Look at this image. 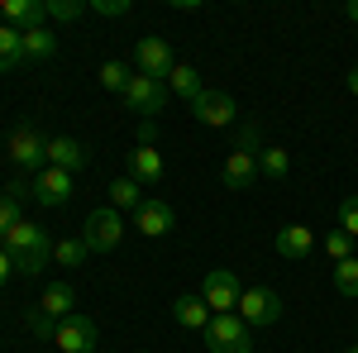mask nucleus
<instances>
[{"mask_svg":"<svg viewBox=\"0 0 358 353\" xmlns=\"http://www.w3.org/2000/svg\"><path fill=\"white\" fill-rule=\"evenodd\" d=\"M0 248L15 258V268L24 272V277H38V272L53 263V239H48L34 219H20V224L5 234V244H0Z\"/></svg>","mask_w":358,"mask_h":353,"instance_id":"obj_1","label":"nucleus"},{"mask_svg":"<svg viewBox=\"0 0 358 353\" xmlns=\"http://www.w3.org/2000/svg\"><path fill=\"white\" fill-rule=\"evenodd\" d=\"M258 124H244V134L234 138V153L224 158V187L229 191H248L253 182H258Z\"/></svg>","mask_w":358,"mask_h":353,"instance_id":"obj_2","label":"nucleus"},{"mask_svg":"<svg viewBox=\"0 0 358 353\" xmlns=\"http://www.w3.org/2000/svg\"><path fill=\"white\" fill-rule=\"evenodd\" d=\"M120 239H124V215L120 210H91L82 224V244L91 248V253H115L120 248Z\"/></svg>","mask_w":358,"mask_h":353,"instance_id":"obj_3","label":"nucleus"},{"mask_svg":"<svg viewBox=\"0 0 358 353\" xmlns=\"http://www.w3.org/2000/svg\"><path fill=\"white\" fill-rule=\"evenodd\" d=\"M248 329H268L282 320V296H277L273 287H244V296H239V310H234Z\"/></svg>","mask_w":358,"mask_h":353,"instance_id":"obj_4","label":"nucleus"},{"mask_svg":"<svg viewBox=\"0 0 358 353\" xmlns=\"http://www.w3.org/2000/svg\"><path fill=\"white\" fill-rule=\"evenodd\" d=\"M239 296H244V287H239V277H234L229 268H210L206 272L201 301L210 305V315H234V310H239Z\"/></svg>","mask_w":358,"mask_h":353,"instance_id":"obj_5","label":"nucleus"},{"mask_svg":"<svg viewBox=\"0 0 358 353\" xmlns=\"http://www.w3.org/2000/svg\"><path fill=\"white\" fill-rule=\"evenodd\" d=\"M206 349L210 353H253L248 325L239 315H210V325H206Z\"/></svg>","mask_w":358,"mask_h":353,"instance_id":"obj_6","label":"nucleus"},{"mask_svg":"<svg viewBox=\"0 0 358 353\" xmlns=\"http://www.w3.org/2000/svg\"><path fill=\"white\" fill-rule=\"evenodd\" d=\"M124 106L134 110V115H143V120H153V115L167 106V82L134 72V77H129V86H124Z\"/></svg>","mask_w":358,"mask_h":353,"instance_id":"obj_7","label":"nucleus"},{"mask_svg":"<svg viewBox=\"0 0 358 353\" xmlns=\"http://www.w3.org/2000/svg\"><path fill=\"white\" fill-rule=\"evenodd\" d=\"M96 339H101V329H96L91 315H67L53 329V344L62 353H96Z\"/></svg>","mask_w":358,"mask_h":353,"instance_id":"obj_8","label":"nucleus"},{"mask_svg":"<svg viewBox=\"0 0 358 353\" xmlns=\"http://www.w3.org/2000/svg\"><path fill=\"white\" fill-rule=\"evenodd\" d=\"M134 67L143 72V77L167 82V77H172V67H177V57H172V48H167V38L148 34V38H138V43H134Z\"/></svg>","mask_w":358,"mask_h":353,"instance_id":"obj_9","label":"nucleus"},{"mask_svg":"<svg viewBox=\"0 0 358 353\" xmlns=\"http://www.w3.org/2000/svg\"><path fill=\"white\" fill-rule=\"evenodd\" d=\"M10 163L24 167V172L43 167V163H48V138L38 134L34 124H20V129L10 134Z\"/></svg>","mask_w":358,"mask_h":353,"instance_id":"obj_10","label":"nucleus"},{"mask_svg":"<svg viewBox=\"0 0 358 353\" xmlns=\"http://www.w3.org/2000/svg\"><path fill=\"white\" fill-rule=\"evenodd\" d=\"M192 115L201 120V124H210V129H224V124L239 115V106H234L229 91H210V86H206V91L192 101Z\"/></svg>","mask_w":358,"mask_h":353,"instance_id":"obj_11","label":"nucleus"},{"mask_svg":"<svg viewBox=\"0 0 358 353\" xmlns=\"http://www.w3.org/2000/svg\"><path fill=\"white\" fill-rule=\"evenodd\" d=\"M172 224H177V210L167 206L163 196H148V201L134 210V229H138V234H148V239H163Z\"/></svg>","mask_w":358,"mask_h":353,"instance_id":"obj_12","label":"nucleus"},{"mask_svg":"<svg viewBox=\"0 0 358 353\" xmlns=\"http://www.w3.org/2000/svg\"><path fill=\"white\" fill-rule=\"evenodd\" d=\"M29 187H34V201H38V206H67V201H72V172L43 167Z\"/></svg>","mask_w":358,"mask_h":353,"instance_id":"obj_13","label":"nucleus"},{"mask_svg":"<svg viewBox=\"0 0 358 353\" xmlns=\"http://www.w3.org/2000/svg\"><path fill=\"white\" fill-rule=\"evenodd\" d=\"M0 15H5V24L29 34V29H43L48 24V0H5L0 5Z\"/></svg>","mask_w":358,"mask_h":353,"instance_id":"obj_14","label":"nucleus"},{"mask_svg":"<svg viewBox=\"0 0 358 353\" xmlns=\"http://www.w3.org/2000/svg\"><path fill=\"white\" fill-rule=\"evenodd\" d=\"M129 177H134L138 187H163L167 177V163L158 148H148V143H138L134 153H129Z\"/></svg>","mask_w":358,"mask_h":353,"instance_id":"obj_15","label":"nucleus"},{"mask_svg":"<svg viewBox=\"0 0 358 353\" xmlns=\"http://www.w3.org/2000/svg\"><path fill=\"white\" fill-rule=\"evenodd\" d=\"M273 248L282 253V258H292V263H301V258H310V248H315V234L306 229V224H282L277 229Z\"/></svg>","mask_w":358,"mask_h":353,"instance_id":"obj_16","label":"nucleus"},{"mask_svg":"<svg viewBox=\"0 0 358 353\" xmlns=\"http://www.w3.org/2000/svg\"><path fill=\"white\" fill-rule=\"evenodd\" d=\"M48 167H62V172H82L86 167V148L77 143V138H67V134H57V138H48Z\"/></svg>","mask_w":358,"mask_h":353,"instance_id":"obj_17","label":"nucleus"},{"mask_svg":"<svg viewBox=\"0 0 358 353\" xmlns=\"http://www.w3.org/2000/svg\"><path fill=\"white\" fill-rule=\"evenodd\" d=\"M172 315H177V325H182V329H201V334H206V325H210V305L201 301V291L177 296V301H172Z\"/></svg>","mask_w":358,"mask_h":353,"instance_id":"obj_18","label":"nucleus"},{"mask_svg":"<svg viewBox=\"0 0 358 353\" xmlns=\"http://www.w3.org/2000/svg\"><path fill=\"white\" fill-rule=\"evenodd\" d=\"M72 305H77V291H72L67 282H53V287L43 291V301H38V315H48V320L57 325V320H67V315H77Z\"/></svg>","mask_w":358,"mask_h":353,"instance_id":"obj_19","label":"nucleus"},{"mask_svg":"<svg viewBox=\"0 0 358 353\" xmlns=\"http://www.w3.org/2000/svg\"><path fill=\"white\" fill-rule=\"evenodd\" d=\"M106 196H110V210H138V206L148 201V196H143V187H138L134 177H115Z\"/></svg>","mask_w":358,"mask_h":353,"instance_id":"obj_20","label":"nucleus"},{"mask_svg":"<svg viewBox=\"0 0 358 353\" xmlns=\"http://www.w3.org/2000/svg\"><path fill=\"white\" fill-rule=\"evenodd\" d=\"M167 91H177V96H182V101L192 106V101L201 96V91H206V86H201V72H196V67L177 62V67H172V77H167Z\"/></svg>","mask_w":358,"mask_h":353,"instance_id":"obj_21","label":"nucleus"},{"mask_svg":"<svg viewBox=\"0 0 358 353\" xmlns=\"http://www.w3.org/2000/svg\"><path fill=\"white\" fill-rule=\"evenodd\" d=\"M24 62V38H20V29L0 24V72H15Z\"/></svg>","mask_w":358,"mask_h":353,"instance_id":"obj_22","label":"nucleus"},{"mask_svg":"<svg viewBox=\"0 0 358 353\" xmlns=\"http://www.w3.org/2000/svg\"><path fill=\"white\" fill-rule=\"evenodd\" d=\"M287 172H292V153H287V148H263V153H258V177L282 182Z\"/></svg>","mask_w":358,"mask_h":353,"instance_id":"obj_23","label":"nucleus"},{"mask_svg":"<svg viewBox=\"0 0 358 353\" xmlns=\"http://www.w3.org/2000/svg\"><path fill=\"white\" fill-rule=\"evenodd\" d=\"M20 38H24V57H34V62H43V57L57 53V38H53V29H48V24L29 29V34H20Z\"/></svg>","mask_w":358,"mask_h":353,"instance_id":"obj_24","label":"nucleus"},{"mask_svg":"<svg viewBox=\"0 0 358 353\" xmlns=\"http://www.w3.org/2000/svg\"><path fill=\"white\" fill-rule=\"evenodd\" d=\"M101 86L124 96V86H129V62H124V57H110V62H101Z\"/></svg>","mask_w":358,"mask_h":353,"instance_id":"obj_25","label":"nucleus"},{"mask_svg":"<svg viewBox=\"0 0 358 353\" xmlns=\"http://www.w3.org/2000/svg\"><path fill=\"white\" fill-rule=\"evenodd\" d=\"M334 287H339V296L358 301V258H344V263H334Z\"/></svg>","mask_w":358,"mask_h":353,"instance_id":"obj_26","label":"nucleus"},{"mask_svg":"<svg viewBox=\"0 0 358 353\" xmlns=\"http://www.w3.org/2000/svg\"><path fill=\"white\" fill-rule=\"evenodd\" d=\"M86 253H91V248H86L82 239H57V244H53V258L62 263V268H82Z\"/></svg>","mask_w":358,"mask_h":353,"instance_id":"obj_27","label":"nucleus"},{"mask_svg":"<svg viewBox=\"0 0 358 353\" xmlns=\"http://www.w3.org/2000/svg\"><path fill=\"white\" fill-rule=\"evenodd\" d=\"M20 206H24V201H20V196H15L10 187L0 191V239H5V234L20 224Z\"/></svg>","mask_w":358,"mask_h":353,"instance_id":"obj_28","label":"nucleus"},{"mask_svg":"<svg viewBox=\"0 0 358 353\" xmlns=\"http://www.w3.org/2000/svg\"><path fill=\"white\" fill-rule=\"evenodd\" d=\"M86 10V0H48V20H82Z\"/></svg>","mask_w":358,"mask_h":353,"instance_id":"obj_29","label":"nucleus"},{"mask_svg":"<svg viewBox=\"0 0 358 353\" xmlns=\"http://www.w3.org/2000/svg\"><path fill=\"white\" fill-rule=\"evenodd\" d=\"M325 253H330L334 263H344V258H354V239L344 229H334V234H325Z\"/></svg>","mask_w":358,"mask_h":353,"instance_id":"obj_30","label":"nucleus"},{"mask_svg":"<svg viewBox=\"0 0 358 353\" xmlns=\"http://www.w3.org/2000/svg\"><path fill=\"white\" fill-rule=\"evenodd\" d=\"M339 229H344L349 239H358V196H344V201H339Z\"/></svg>","mask_w":358,"mask_h":353,"instance_id":"obj_31","label":"nucleus"},{"mask_svg":"<svg viewBox=\"0 0 358 353\" xmlns=\"http://www.w3.org/2000/svg\"><path fill=\"white\" fill-rule=\"evenodd\" d=\"M91 15H129V0H86Z\"/></svg>","mask_w":358,"mask_h":353,"instance_id":"obj_32","label":"nucleus"},{"mask_svg":"<svg viewBox=\"0 0 358 353\" xmlns=\"http://www.w3.org/2000/svg\"><path fill=\"white\" fill-rule=\"evenodd\" d=\"M153 138H158V120H143V124H138V143L153 148Z\"/></svg>","mask_w":358,"mask_h":353,"instance_id":"obj_33","label":"nucleus"},{"mask_svg":"<svg viewBox=\"0 0 358 353\" xmlns=\"http://www.w3.org/2000/svg\"><path fill=\"white\" fill-rule=\"evenodd\" d=\"M10 272H15V258H10V253H5V248H0V287H5V282H10Z\"/></svg>","mask_w":358,"mask_h":353,"instance_id":"obj_34","label":"nucleus"},{"mask_svg":"<svg viewBox=\"0 0 358 353\" xmlns=\"http://www.w3.org/2000/svg\"><path fill=\"white\" fill-rule=\"evenodd\" d=\"M349 96H354V101H358V67H354V72H349Z\"/></svg>","mask_w":358,"mask_h":353,"instance_id":"obj_35","label":"nucleus"},{"mask_svg":"<svg viewBox=\"0 0 358 353\" xmlns=\"http://www.w3.org/2000/svg\"><path fill=\"white\" fill-rule=\"evenodd\" d=\"M344 15H349V20H354V24H358V0H354V5H349V10H344Z\"/></svg>","mask_w":358,"mask_h":353,"instance_id":"obj_36","label":"nucleus"},{"mask_svg":"<svg viewBox=\"0 0 358 353\" xmlns=\"http://www.w3.org/2000/svg\"><path fill=\"white\" fill-rule=\"evenodd\" d=\"M349 353H358V344H354V349H349Z\"/></svg>","mask_w":358,"mask_h":353,"instance_id":"obj_37","label":"nucleus"},{"mask_svg":"<svg viewBox=\"0 0 358 353\" xmlns=\"http://www.w3.org/2000/svg\"><path fill=\"white\" fill-rule=\"evenodd\" d=\"M0 24H5V15H0Z\"/></svg>","mask_w":358,"mask_h":353,"instance_id":"obj_38","label":"nucleus"}]
</instances>
